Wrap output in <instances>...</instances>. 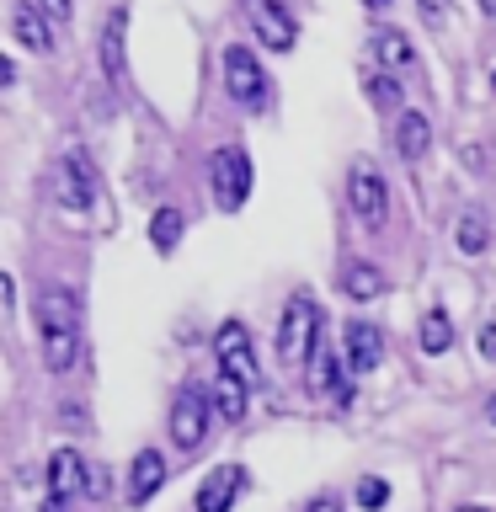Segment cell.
I'll use <instances>...</instances> for the list:
<instances>
[{
	"instance_id": "obj_24",
	"label": "cell",
	"mask_w": 496,
	"mask_h": 512,
	"mask_svg": "<svg viewBox=\"0 0 496 512\" xmlns=\"http://www.w3.org/2000/svg\"><path fill=\"white\" fill-rule=\"evenodd\" d=\"M363 86H368V102H374L379 112H395V107H400V96H406V86H400L395 75H368Z\"/></svg>"
},
{
	"instance_id": "obj_34",
	"label": "cell",
	"mask_w": 496,
	"mask_h": 512,
	"mask_svg": "<svg viewBox=\"0 0 496 512\" xmlns=\"http://www.w3.org/2000/svg\"><path fill=\"white\" fill-rule=\"evenodd\" d=\"M486 422L496 427V395H491V406H486Z\"/></svg>"
},
{
	"instance_id": "obj_16",
	"label": "cell",
	"mask_w": 496,
	"mask_h": 512,
	"mask_svg": "<svg viewBox=\"0 0 496 512\" xmlns=\"http://www.w3.org/2000/svg\"><path fill=\"white\" fill-rule=\"evenodd\" d=\"M395 150L400 160H427L432 150V123H427V112H400V123H395Z\"/></svg>"
},
{
	"instance_id": "obj_18",
	"label": "cell",
	"mask_w": 496,
	"mask_h": 512,
	"mask_svg": "<svg viewBox=\"0 0 496 512\" xmlns=\"http://www.w3.org/2000/svg\"><path fill=\"white\" fill-rule=\"evenodd\" d=\"M304 379H310V395H336V379H342V358L320 342L310 352V363H304Z\"/></svg>"
},
{
	"instance_id": "obj_32",
	"label": "cell",
	"mask_w": 496,
	"mask_h": 512,
	"mask_svg": "<svg viewBox=\"0 0 496 512\" xmlns=\"http://www.w3.org/2000/svg\"><path fill=\"white\" fill-rule=\"evenodd\" d=\"M363 6H368V11H390V0H363Z\"/></svg>"
},
{
	"instance_id": "obj_17",
	"label": "cell",
	"mask_w": 496,
	"mask_h": 512,
	"mask_svg": "<svg viewBox=\"0 0 496 512\" xmlns=\"http://www.w3.org/2000/svg\"><path fill=\"white\" fill-rule=\"evenodd\" d=\"M208 395H214V416H219L224 427H240V422H246V395H251V390H246L235 374H219Z\"/></svg>"
},
{
	"instance_id": "obj_5",
	"label": "cell",
	"mask_w": 496,
	"mask_h": 512,
	"mask_svg": "<svg viewBox=\"0 0 496 512\" xmlns=\"http://www.w3.org/2000/svg\"><path fill=\"white\" fill-rule=\"evenodd\" d=\"M224 91H230V102H240V107L267 102V75H262V64H256V54L246 43L224 48Z\"/></svg>"
},
{
	"instance_id": "obj_10",
	"label": "cell",
	"mask_w": 496,
	"mask_h": 512,
	"mask_svg": "<svg viewBox=\"0 0 496 512\" xmlns=\"http://www.w3.org/2000/svg\"><path fill=\"white\" fill-rule=\"evenodd\" d=\"M11 38L32 54H54V16H43L32 0H11Z\"/></svg>"
},
{
	"instance_id": "obj_35",
	"label": "cell",
	"mask_w": 496,
	"mask_h": 512,
	"mask_svg": "<svg viewBox=\"0 0 496 512\" xmlns=\"http://www.w3.org/2000/svg\"><path fill=\"white\" fill-rule=\"evenodd\" d=\"M459 512H491V507H459Z\"/></svg>"
},
{
	"instance_id": "obj_27",
	"label": "cell",
	"mask_w": 496,
	"mask_h": 512,
	"mask_svg": "<svg viewBox=\"0 0 496 512\" xmlns=\"http://www.w3.org/2000/svg\"><path fill=\"white\" fill-rule=\"evenodd\" d=\"M416 11H422V22H427V27H438L443 16H448V0H416Z\"/></svg>"
},
{
	"instance_id": "obj_23",
	"label": "cell",
	"mask_w": 496,
	"mask_h": 512,
	"mask_svg": "<svg viewBox=\"0 0 496 512\" xmlns=\"http://www.w3.org/2000/svg\"><path fill=\"white\" fill-rule=\"evenodd\" d=\"M176 240H182V208H155L150 214V246L155 251H176Z\"/></svg>"
},
{
	"instance_id": "obj_21",
	"label": "cell",
	"mask_w": 496,
	"mask_h": 512,
	"mask_svg": "<svg viewBox=\"0 0 496 512\" xmlns=\"http://www.w3.org/2000/svg\"><path fill=\"white\" fill-rule=\"evenodd\" d=\"M342 294H347V299H379V294H384V272L368 267V262L342 267Z\"/></svg>"
},
{
	"instance_id": "obj_28",
	"label": "cell",
	"mask_w": 496,
	"mask_h": 512,
	"mask_svg": "<svg viewBox=\"0 0 496 512\" xmlns=\"http://www.w3.org/2000/svg\"><path fill=\"white\" fill-rule=\"evenodd\" d=\"M86 496H107V470H102V464H91V475H86Z\"/></svg>"
},
{
	"instance_id": "obj_8",
	"label": "cell",
	"mask_w": 496,
	"mask_h": 512,
	"mask_svg": "<svg viewBox=\"0 0 496 512\" xmlns=\"http://www.w3.org/2000/svg\"><path fill=\"white\" fill-rule=\"evenodd\" d=\"M214 352H219V374H235L246 390H256L262 384V374H256V347H251V336L240 320H224L219 336H214Z\"/></svg>"
},
{
	"instance_id": "obj_33",
	"label": "cell",
	"mask_w": 496,
	"mask_h": 512,
	"mask_svg": "<svg viewBox=\"0 0 496 512\" xmlns=\"http://www.w3.org/2000/svg\"><path fill=\"white\" fill-rule=\"evenodd\" d=\"M43 512H64V502H54V496H48V502H43Z\"/></svg>"
},
{
	"instance_id": "obj_6",
	"label": "cell",
	"mask_w": 496,
	"mask_h": 512,
	"mask_svg": "<svg viewBox=\"0 0 496 512\" xmlns=\"http://www.w3.org/2000/svg\"><path fill=\"white\" fill-rule=\"evenodd\" d=\"M347 203H352V214H358L368 230H379L384 214H390V187H384V176L368 166V160H352V171H347Z\"/></svg>"
},
{
	"instance_id": "obj_1",
	"label": "cell",
	"mask_w": 496,
	"mask_h": 512,
	"mask_svg": "<svg viewBox=\"0 0 496 512\" xmlns=\"http://www.w3.org/2000/svg\"><path fill=\"white\" fill-rule=\"evenodd\" d=\"M38 342H43V363L54 374H70L80 358V299L64 283H48L38 294Z\"/></svg>"
},
{
	"instance_id": "obj_2",
	"label": "cell",
	"mask_w": 496,
	"mask_h": 512,
	"mask_svg": "<svg viewBox=\"0 0 496 512\" xmlns=\"http://www.w3.org/2000/svg\"><path fill=\"white\" fill-rule=\"evenodd\" d=\"M320 347V310L310 294H294L283 304V320H278V358L288 368L310 363V352Z\"/></svg>"
},
{
	"instance_id": "obj_7",
	"label": "cell",
	"mask_w": 496,
	"mask_h": 512,
	"mask_svg": "<svg viewBox=\"0 0 496 512\" xmlns=\"http://www.w3.org/2000/svg\"><path fill=\"white\" fill-rule=\"evenodd\" d=\"M48 192H54L59 208L70 214H86L91 198H96V182H91V160L86 155H64L54 171H48Z\"/></svg>"
},
{
	"instance_id": "obj_31",
	"label": "cell",
	"mask_w": 496,
	"mask_h": 512,
	"mask_svg": "<svg viewBox=\"0 0 496 512\" xmlns=\"http://www.w3.org/2000/svg\"><path fill=\"white\" fill-rule=\"evenodd\" d=\"M475 6H480V16H491V22H496V0H475Z\"/></svg>"
},
{
	"instance_id": "obj_30",
	"label": "cell",
	"mask_w": 496,
	"mask_h": 512,
	"mask_svg": "<svg viewBox=\"0 0 496 512\" xmlns=\"http://www.w3.org/2000/svg\"><path fill=\"white\" fill-rule=\"evenodd\" d=\"M480 352H486V358L496 363V326H486V331H480Z\"/></svg>"
},
{
	"instance_id": "obj_29",
	"label": "cell",
	"mask_w": 496,
	"mask_h": 512,
	"mask_svg": "<svg viewBox=\"0 0 496 512\" xmlns=\"http://www.w3.org/2000/svg\"><path fill=\"white\" fill-rule=\"evenodd\" d=\"M304 512H342V502H336V496H315V502L304 507Z\"/></svg>"
},
{
	"instance_id": "obj_22",
	"label": "cell",
	"mask_w": 496,
	"mask_h": 512,
	"mask_svg": "<svg viewBox=\"0 0 496 512\" xmlns=\"http://www.w3.org/2000/svg\"><path fill=\"white\" fill-rule=\"evenodd\" d=\"M374 54H379V64L400 70V64H411V59H416V48H411V38H406L400 27H384V32H374Z\"/></svg>"
},
{
	"instance_id": "obj_25",
	"label": "cell",
	"mask_w": 496,
	"mask_h": 512,
	"mask_svg": "<svg viewBox=\"0 0 496 512\" xmlns=\"http://www.w3.org/2000/svg\"><path fill=\"white\" fill-rule=\"evenodd\" d=\"M358 507L363 512H384V507H390V486H384L379 475H363L358 480Z\"/></svg>"
},
{
	"instance_id": "obj_14",
	"label": "cell",
	"mask_w": 496,
	"mask_h": 512,
	"mask_svg": "<svg viewBox=\"0 0 496 512\" xmlns=\"http://www.w3.org/2000/svg\"><path fill=\"white\" fill-rule=\"evenodd\" d=\"M160 486H166V459H160L155 448H144V454H134V464H128V502L144 507Z\"/></svg>"
},
{
	"instance_id": "obj_12",
	"label": "cell",
	"mask_w": 496,
	"mask_h": 512,
	"mask_svg": "<svg viewBox=\"0 0 496 512\" xmlns=\"http://www.w3.org/2000/svg\"><path fill=\"white\" fill-rule=\"evenodd\" d=\"M342 358H347L352 374H374V368L384 363V336H379V326L352 320V326H347V342H342Z\"/></svg>"
},
{
	"instance_id": "obj_19",
	"label": "cell",
	"mask_w": 496,
	"mask_h": 512,
	"mask_svg": "<svg viewBox=\"0 0 496 512\" xmlns=\"http://www.w3.org/2000/svg\"><path fill=\"white\" fill-rule=\"evenodd\" d=\"M416 336H422V352H427V358H443V352L454 347V320H448L443 304H432V310L422 315V331H416Z\"/></svg>"
},
{
	"instance_id": "obj_11",
	"label": "cell",
	"mask_w": 496,
	"mask_h": 512,
	"mask_svg": "<svg viewBox=\"0 0 496 512\" xmlns=\"http://www.w3.org/2000/svg\"><path fill=\"white\" fill-rule=\"evenodd\" d=\"M86 470L91 464L80 459L75 448H54V454H48V496H54V502L86 496Z\"/></svg>"
},
{
	"instance_id": "obj_9",
	"label": "cell",
	"mask_w": 496,
	"mask_h": 512,
	"mask_svg": "<svg viewBox=\"0 0 496 512\" xmlns=\"http://www.w3.org/2000/svg\"><path fill=\"white\" fill-rule=\"evenodd\" d=\"M251 22H256V43H267L272 54H288L299 43V22L288 16L283 0H256L251 6Z\"/></svg>"
},
{
	"instance_id": "obj_3",
	"label": "cell",
	"mask_w": 496,
	"mask_h": 512,
	"mask_svg": "<svg viewBox=\"0 0 496 512\" xmlns=\"http://www.w3.org/2000/svg\"><path fill=\"white\" fill-rule=\"evenodd\" d=\"M208 427H214V395H208L203 384H182L171 400V443L182 448V454H192V448L208 438Z\"/></svg>"
},
{
	"instance_id": "obj_4",
	"label": "cell",
	"mask_w": 496,
	"mask_h": 512,
	"mask_svg": "<svg viewBox=\"0 0 496 512\" xmlns=\"http://www.w3.org/2000/svg\"><path fill=\"white\" fill-rule=\"evenodd\" d=\"M208 182H214V198L224 214H235L240 203L251 198V155L240 144H224V150L208 160Z\"/></svg>"
},
{
	"instance_id": "obj_13",
	"label": "cell",
	"mask_w": 496,
	"mask_h": 512,
	"mask_svg": "<svg viewBox=\"0 0 496 512\" xmlns=\"http://www.w3.org/2000/svg\"><path fill=\"white\" fill-rule=\"evenodd\" d=\"M240 491H246V470H240V464H219V470L198 486V512H230Z\"/></svg>"
},
{
	"instance_id": "obj_20",
	"label": "cell",
	"mask_w": 496,
	"mask_h": 512,
	"mask_svg": "<svg viewBox=\"0 0 496 512\" xmlns=\"http://www.w3.org/2000/svg\"><path fill=\"white\" fill-rule=\"evenodd\" d=\"M454 246H459L464 256H486V246H491V224H486V214H480V208H470V214L454 224Z\"/></svg>"
},
{
	"instance_id": "obj_36",
	"label": "cell",
	"mask_w": 496,
	"mask_h": 512,
	"mask_svg": "<svg viewBox=\"0 0 496 512\" xmlns=\"http://www.w3.org/2000/svg\"><path fill=\"white\" fill-rule=\"evenodd\" d=\"M491 91H496V75H491Z\"/></svg>"
},
{
	"instance_id": "obj_26",
	"label": "cell",
	"mask_w": 496,
	"mask_h": 512,
	"mask_svg": "<svg viewBox=\"0 0 496 512\" xmlns=\"http://www.w3.org/2000/svg\"><path fill=\"white\" fill-rule=\"evenodd\" d=\"M43 16H54V22H70V11H75V0H32Z\"/></svg>"
},
{
	"instance_id": "obj_15",
	"label": "cell",
	"mask_w": 496,
	"mask_h": 512,
	"mask_svg": "<svg viewBox=\"0 0 496 512\" xmlns=\"http://www.w3.org/2000/svg\"><path fill=\"white\" fill-rule=\"evenodd\" d=\"M123 27H128V11H107V22H102V70L112 80V91H123L128 86V70H123Z\"/></svg>"
}]
</instances>
